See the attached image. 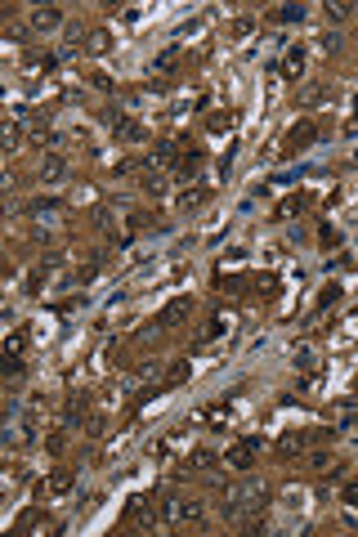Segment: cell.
Instances as JSON below:
<instances>
[{"mask_svg": "<svg viewBox=\"0 0 358 537\" xmlns=\"http://www.w3.org/2000/svg\"><path fill=\"white\" fill-rule=\"evenodd\" d=\"M269 506V484L265 479H242V484L220 488V515L233 524H247L251 515H260Z\"/></svg>", "mask_w": 358, "mask_h": 537, "instance_id": "obj_1", "label": "cell"}, {"mask_svg": "<svg viewBox=\"0 0 358 537\" xmlns=\"http://www.w3.org/2000/svg\"><path fill=\"white\" fill-rule=\"evenodd\" d=\"M157 524H162V515H157V502L153 497H130L126 502V533H153Z\"/></svg>", "mask_w": 358, "mask_h": 537, "instance_id": "obj_2", "label": "cell"}, {"mask_svg": "<svg viewBox=\"0 0 358 537\" xmlns=\"http://www.w3.org/2000/svg\"><path fill=\"white\" fill-rule=\"evenodd\" d=\"M206 515H211L206 497H179L175 502V529H202Z\"/></svg>", "mask_w": 358, "mask_h": 537, "instance_id": "obj_3", "label": "cell"}, {"mask_svg": "<svg viewBox=\"0 0 358 537\" xmlns=\"http://www.w3.org/2000/svg\"><path fill=\"white\" fill-rule=\"evenodd\" d=\"M318 135H323V130H318L314 126V121H300V126L296 130H291V135L287 139H282V157H300V153H305V148L309 144H314V139Z\"/></svg>", "mask_w": 358, "mask_h": 537, "instance_id": "obj_4", "label": "cell"}, {"mask_svg": "<svg viewBox=\"0 0 358 537\" xmlns=\"http://www.w3.org/2000/svg\"><path fill=\"white\" fill-rule=\"evenodd\" d=\"M63 18H68V14H63L59 5H36V9H32V18H27V27H32L36 36H45V32H59Z\"/></svg>", "mask_w": 358, "mask_h": 537, "instance_id": "obj_5", "label": "cell"}, {"mask_svg": "<svg viewBox=\"0 0 358 537\" xmlns=\"http://www.w3.org/2000/svg\"><path fill=\"white\" fill-rule=\"evenodd\" d=\"M68 157L63 153H45L41 157V166H36V179H41V184H63V179H68Z\"/></svg>", "mask_w": 358, "mask_h": 537, "instance_id": "obj_6", "label": "cell"}, {"mask_svg": "<svg viewBox=\"0 0 358 537\" xmlns=\"http://www.w3.org/2000/svg\"><path fill=\"white\" fill-rule=\"evenodd\" d=\"M215 448H193L184 457V466H179V479H188V475H206V470H215Z\"/></svg>", "mask_w": 358, "mask_h": 537, "instance_id": "obj_7", "label": "cell"}, {"mask_svg": "<svg viewBox=\"0 0 358 537\" xmlns=\"http://www.w3.org/2000/svg\"><path fill=\"white\" fill-rule=\"evenodd\" d=\"M14 533H68V529H63L59 520H50L45 511H27L23 520L14 524Z\"/></svg>", "mask_w": 358, "mask_h": 537, "instance_id": "obj_8", "label": "cell"}, {"mask_svg": "<svg viewBox=\"0 0 358 537\" xmlns=\"http://www.w3.org/2000/svg\"><path fill=\"white\" fill-rule=\"evenodd\" d=\"M188 314H193V300H188V296H179V300H171V305H166L162 314L153 318V323L162 327V332H171L175 323H188Z\"/></svg>", "mask_w": 358, "mask_h": 537, "instance_id": "obj_9", "label": "cell"}, {"mask_svg": "<svg viewBox=\"0 0 358 537\" xmlns=\"http://www.w3.org/2000/svg\"><path fill=\"white\" fill-rule=\"evenodd\" d=\"M256 448H260V439H238V444L224 452V461H229L233 470H251V461H256Z\"/></svg>", "mask_w": 358, "mask_h": 537, "instance_id": "obj_10", "label": "cell"}, {"mask_svg": "<svg viewBox=\"0 0 358 537\" xmlns=\"http://www.w3.org/2000/svg\"><path fill=\"white\" fill-rule=\"evenodd\" d=\"M278 77H282V81H300V77H305V45H291V50L282 54Z\"/></svg>", "mask_w": 358, "mask_h": 537, "instance_id": "obj_11", "label": "cell"}, {"mask_svg": "<svg viewBox=\"0 0 358 537\" xmlns=\"http://www.w3.org/2000/svg\"><path fill=\"white\" fill-rule=\"evenodd\" d=\"M112 130H117V139H121V144H148V126H144L139 117H121Z\"/></svg>", "mask_w": 358, "mask_h": 537, "instance_id": "obj_12", "label": "cell"}, {"mask_svg": "<svg viewBox=\"0 0 358 537\" xmlns=\"http://www.w3.org/2000/svg\"><path fill=\"white\" fill-rule=\"evenodd\" d=\"M139 184H144L148 197H162L166 188H171V175L162 171V166H144V175H139Z\"/></svg>", "mask_w": 358, "mask_h": 537, "instance_id": "obj_13", "label": "cell"}, {"mask_svg": "<svg viewBox=\"0 0 358 537\" xmlns=\"http://www.w3.org/2000/svg\"><path fill=\"white\" fill-rule=\"evenodd\" d=\"M206 197H211V188H206V184H193V188H184V193L175 197V206H179V211H197Z\"/></svg>", "mask_w": 358, "mask_h": 537, "instance_id": "obj_14", "label": "cell"}, {"mask_svg": "<svg viewBox=\"0 0 358 537\" xmlns=\"http://www.w3.org/2000/svg\"><path fill=\"white\" fill-rule=\"evenodd\" d=\"M0 148H5L9 157L23 148V121H9V126H0Z\"/></svg>", "mask_w": 358, "mask_h": 537, "instance_id": "obj_15", "label": "cell"}, {"mask_svg": "<svg viewBox=\"0 0 358 537\" xmlns=\"http://www.w3.org/2000/svg\"><path fill=\"white\" fill-rule=\"evenodd\" d=\"M86 408H90V394H86V390L72 394V399H68V412H63V421H68V426H81V421H86Z\"/></svg>", "mask_w": 358, "mask_h": 537, "instance_id": "obj_16", "label": "cell"}, {"mask_svg": "<svg viewBox=\"0 0 358 537\" xmlns=\"http://www.w3.org/2000/svg\"><path fill=\"white\" fill-rule=\"evenodd\" d=\"M54 68H59V54H27V59H23V72H54Z\"/></svg>", "mask_w": 358, "mask_h": 537, "instance_id": "obj_17", "label": "cell"}, {"mask_svg": "<svg viewBox=\"0 0 358 537\" xmlns=\"http://www.w3.org/2000/svg\"><path fill=\"white\" fill-rule=\"evenodd\" d=\"M305 14H309L305 5H278V9H269L273 23H305Z\"/></svg>", "mask_w": 358, "mask_h": 537, "instance_id": "obj_18", "label": "cell"}, {"mask_svg": "<svg viewBox=\"0 0 358 537\" xmlns=\"http://www.w3.org/2000/svg\"><path fill=\"white\" fill-rule=\"evenodd\" d=\"M112 50V36L103 32V27H94V32H86V54H108Z\"/></svg>", "mask_w": 358, "mask_h": 537, "instance_id": "obj_19", "label": "cell"}, {"mask_svg": "<svg viewBox=\"0 0 358 537\" xmlns=\"http://www.w3.org/2000/svg\"><path fill=\"white\" fill-rule=\"evenodd\" d=\"M59 211H63L59 197H36V202H27V215H32V220L36 215H59Z\"/></svg>", "mask_w": 358, "mask_h": 537, "instance_id": "obj_20", "label": "cell"}, {"mask_svg": "<svg viewBox=\"0 0 358 537\" xmlns=\"http://www.w3.org/2000/svg\"><path fill=\"white\" fill-rule=\"evenodd\" d=\"M354 9L350 0H332V5H323V14H327V23H345V18H354Z\"/></svg>", "mask_w": 358, "mask_h": 537, "instance_id": "obj_21", "label": "cell"}, {"mask_svg": "<svg viewBox=\"0 0 358 537\" xmlns=\"http://www.w3.org/2000/svg\"><path fill=\"white\" fill-rule=\"evenodd\" d=\"M256 291H260V296H265V300H278V291H282L278 273H260V278H256Z\"/></svg>", "mask_w": 358, "mask_h": 537, "instance_id": "obj_22", "label": "cell"}, {"mask_svg": "<svg viewBox=\"0 0 358 537\" xmlns=\"http://www.w3.org/2000/svg\"><path fill=\"white\" fill-rule=\"evenodd\" d=\"M175 153H179V144H157L148 166H175Z\"/></svg>", "mask_w": 358, "mask_h": 537, "instance_id": "obj_23", "label": "cell"}, {"mask_svg": "<svg viewBox=\"0 0 358 537\" xmlns=\"http://www.w3.org/2000/svg\"><path fill=\"white\" fill-rule=\"evenodd\" d=\"M50 493L54 497H68L72 493V475H68V470H54V475H50Z\"/></svg>", "mask_w": 358, "mask_h": 537, "instance_id": "obj_24", "label": "cell"}, {"mask_svg": "<svg viewBox=\"0 0 358 537\" xmlns=\"http://www.w3.org/2000/svg\"><path fill=\"white\" fill-rule=\"evenodd\" d=\"M300 444H305V435H282V439H278V457H282V461H287V457H296V452H300Z\"/></svg>", "mask_w": 358, "mask_h": 537, "instance_id": "obj_25", "label": "cell"}, {"mask_svg": "<svg viewBox=\"0 0 358 537\" xmlns=\"http://www.w3.org/2000/svg\"><path fill=\"white\" fill-rule=\"evenodd\" d=\"M175 68H179V50H166L153 59V72H175Z\"/></svg>", "mask_w": 358, "mask_h": 537, "instance_id": "obj_26", "label": "cell"}, {"mask_svg": "<svg viewBox=\"0 0 358 537\" xmlns=\"http://www.w3.org/2000/svg\"><path fill=\"white\" fill-rule=\"evenodd\" d=\"M318 242H323V251H336V247H341V229L323 224V229H318Z\"/></svg>", "mask_w": 358, "mask_h": 537, "instance_id": "obj_27", "label": "cell"}, {"mask_svg": "<svg viewBox=\"0 0 358 537\" xmlns=\"http://www.w3.org/2000/svg\"><path fill=\"white\" fill-rule=\"evenodd\" d=\"M188 376H193V367H188V363H171V372H166V385H184Z\"/></svg>", "mask_w": 358, "mask_h": 537, "instance_id": "obj_28", "label": "cell"}, {"mask_svg": "<svg viewBox=\"0 0 358 537\" xmlns=\"http://www.w3.org/2000/svg\"><path fill=\"white\" fill-rule=\"evenodd\" d=\"M305 211V197H287V202H278V215L287 220V215H300Z\"/></svg>", "mask_w": 358, "mask_h": 537, "instance_id": "obj_29", "label": "cell"}, {"mask_svg": "<svg viewBox=\"0 0 358 537\" xmlns=\"http://www.w3.org/2000/svg\"><path fill=\"white\" fill-rule=\"evenodd\" d=\"M81 305H86V296H63V300H59V305H54V309H59V314H77Z\"/></svg>", "mask_w": 358, "mask_h": 537, "instance_id": "obj_30", "label": "cell"}, {"mask_svg": "<svg viewBox=\"0 0 358 537\" xmlns=\"http://www.w3.org/2000/svg\"><path fill=\"white\" fill-rule=\"evenodd\" d=\"M242 287H247V282H242L238 273H224V278H220V291H229V296H233V291H242Z\"/></svg>", "mask_w": 358, "mask_h": 537, "instance_id": "obj_31", "label": "cell"}, {"mask_svg": "<svg viewBox=\"0 0 358 537\" xmlns=\"http://www.w3.org/2000/svg\"><path fill=\"white\" fill-rule=\"evenodd\" d=\"M50 452H54V457L68 452V435H63V430H54V435H50Z\"/></svg>", "mask_w": 358, "mask_h": 537, "instance_id": "obj_32", "label": "cell"}, {"mask_svg": "<svg viewBox=\"0 0 358 537\" xmlns=\"http://www.w3.org/2000/svg\"><path fill=\"white\" fill-rule=\"evenodd\" d=\"M251 32H256V18H238V23H233V36H238V41L251 36Z\"/></svg>", "mask_w": 358, "mask_h": 537, "instance_id": "obj_33", "label": "cell"}, {"mask_svg": "<svg viewBox=\"0 0 358 537\" xmlns=\"http://www.w3.org/2000/svg\"><path fill=\"white\" fill-rule=\"evenodd\" d=\"M206 130H211V135H224V130H229V112H220V117H211V121H206Z\"/></svg>", "mask_w": 358, "mask_h": 537, "instance_id": "obj_34", "label": "cell"}, {"mask_svg": "<svg viewBox=\"0 0 358 537\" xmlns=\"http://www.w3.org/2000/svg\"><path fill=\"white\" fill-rule=\"evenodd\" d=\"M323 54H341V36H336V32L323 36Z\"/></svg>", "mask_w": 358, "mask_h": 537, "instance_id": "obj_35", "label": "cell"}, {"mask_svg": "<svg viewBox=\"0 0 358 537\" xmlns=\"http://www.w3.org/2000/svg\"><path fill=\"white\" fill-rule=\"evenodd\" d=\"M332 300H341V287H336V282H332V287H323V296H318V305H332Z\"/></svg>", "mask_w": 358, "mask_h": 537, "instance_id": "obj_36", "label": "cell"}, {"mask_svg": "<svg viewBox=\"0 0 358 537\" xmlns=\"http://www.w3.org/2000/svg\"><path fill=\"white\" fill-rule=\"evenodd\" d=\"M5 372H9V376H23V358H18V354H5Z\"/></svg>", "mask_w": 358, "mask_h": 537, "instance_id": "obj_37", "label": "cell"}, {"mask_svg": "<svg viewBox=\"0 0 358 537\" xmlns=\"http://www.w3.org/2000/svg\"><path fill=\"white\" fill-rule=\"evenodd\" d=\"M23 345H27V332H14V336H9V354H23Z\"/></svg>", "mask_w": 358, "mask_h": 537, "instance_id": "obj_38", "label": "cell"}, {"mask_svg": "<svg viewBox=\"0 0 358 537\" xmlns=\"http://www.w3.org/2000/svg\"><path fill=\"white\" fill-rule=\"evenodd\" d=\"M341 497H345V506H358V479H354V484H345Z\"/></svg>", "mask_w": 358, "mask_h": 537, "instance_id": "obj_39", "label": "cell"}, {"mask_svg": "<svg viewBox=\"0 0 358 537\" xmlns=\"http://www.w3.org/2000/svg\"><path fill=\"white\" fill-rule=\"evenodd\" d=\"M314 466H318V470H332V452H327V448L314 452Z\"/></svg>", "mask_w": 358, "mask_h": 537, "instance_id": "obj_40", "label": "cell"}, {"mask_svg": "<svg viewBox=\"0 0 358 537\" xmlns=\"http://www.w3.org/2000/svg\"><path fill=\"white\" fill-rule=\"evenodd\" d=\"M341 426H345V430H354V426H358V412H350V417H345Z\"/></svg>", "mask_w": 358, "mask_h": 537, "instance_id": "obj_41", "label": "cell"}, {"mask_svg": "<svg viewBox=\"0 0 358 537\" xmlns=\"http://www.w3.org/2000/svg\"><path fill=\"white\" fill-rule=\"evenodd\" d=\"M354 121H358V99H354Z\"/></svg>", "mask_w": 358, "mask_h": 537, "instance_id": "obj_42", "label": "cell"}]
</instances>
